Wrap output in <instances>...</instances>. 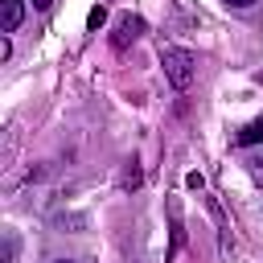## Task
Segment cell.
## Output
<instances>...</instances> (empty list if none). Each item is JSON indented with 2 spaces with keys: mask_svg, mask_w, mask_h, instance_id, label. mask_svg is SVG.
<instances>
[{
  "mask_svg": "<svg viewBox=\"0 0 263 263\" xmlns=\"http://www.w3.org/2000/svg\"><path fill=\"white\" fill-rule=\"evenodd\" d=\"M160 66H164V78H168L177 90H189V86H193L197 62H193L189 49H181V45H160Z\"/></svg>",
  "mask_w": 263,
  "mask_h": 263,
  "instance_id": "1",
  "label": "cell"
},
{
  "mask_svg": "<svg viewBox=\"0 0 263 263\" xmlns=\"http://www.w3.org/2000/svg\"><path fill=\"white\" fill-rule=\"evenodd\" d=\"M140 33H144V21L132 16V12H123V16L115 21V37H111V45H115V49H127V41H136Z\"/></svg>",
  "mask_w": 263,
  "mask_h": 263,
  "instance_id": "2",
  "label": "cell"
},
{
  "mask_svg": "<svg viewBox=\"0 0 263 263\" xmlns=\"http://www.w3.org/2000/svg\"><path fill=\"white\" fill-rule=\"evenodd\" d=\"M25 21V4L21 0H0V33H16Z\"/></svg>",
  "mask_w": 263,
  "mask_h": 263,
  "instance_id": "3",
  "label": "cell"
},
{
  "mask_svg": "<svg viewBox=\"0 0 263 263\" xmlns=\"http://www.w3.org/2000/svg\"><path fill=\"white\" fill-rule=\"evenodd\" d=\"M234 144L238 148H251V144H263V119H251L238 136H234Z\"/></svg>",
  "mask_w": 263,
  "mask_h": 263,
  "instance_id": "4",
  "label": "cell"
},
{
  "mask_svg": "<svg viewBox=\"0 0 263 263\" xmlns=\"http://www.w3.org/2000/svg\"><path fill=\"white\" fill-rule=\"evenodd\" d=\"M103 25H107V4H95L86 12V29H103Z\"/></svg>",
  "mask_w": 263,
  "mask_h": 263,
  "instance_id": "5",
  "label": "cell"
},
{
  "mask_svg": "<svg viewBox=\"0 0 263 263\" xmlns=\"http://www.w3.org/2000/svg\"><path fill=\"white\" fill-rule=\"evenodd\" d=\"M185 185H189V189H201L205 181H201V173H189V177H185Z\"/></svg>",
  "mask_w": 263,
  "mask_h": 263,
  "instance_id": "6",
  "label": "cell"
},
{
  "mask_svg": "<svg viewBox=\"0 0 263 263\" xmlns=\"http://www.w3.org/2000/svg\"><path fill=\"white\" fill-rule=\"evenodd\" d=\"M33 8H37V12H49V8H53V0H33Z\"/></svg>",
  "mask_w": 263,
  "mask_h": 263,
  "instance_id": "7",
  "label": "cell"
},
{
  "mask_svg": "<svg viewBox=\"0 0 263 263\" xmlns=\"http://www.w3.org/2000/svg\"><path fill=\"white\" fill-rule=\"evenodd\" d=\"M222 4H230V8H251L255 0H222Z\"/></svg>",
  "mask_w": 263,
  "mask_h": 263,
  "instance_id": "8",
  "label": "cell"
},
{
  "mask_svg": "<svg viewBox=\"0 0 263 263\" xmlns=\"http://www.w3.org/2000/svg\"><path fill=\"white\" fill-rule=\"evenodd\" d=\"M58 263H70V259H58Z\"/></svg>",
  "mask_w": 263,
  "mask_h": 263,
  "instance_id": "9",
  "label": "cell"
}]
</instances>
